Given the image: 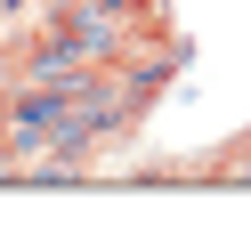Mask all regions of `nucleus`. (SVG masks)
Segmentation results:
<instances>
[{
	"label": "nucleus",
	"instance_id": "f257e3e1",
	"mask_svg": "<svg viewBox=\"0 0 251 235\" xmlns=\"http://www.w3.org/2000/svg\"><path fill=\"white\" fill-rule=\"evenodd\" d=\"M89 8H114V17H130V25H170L162 0H89Z\"/></svg>",
	"mask_w": 251,
	"mask_h": 235
}]
</instances>
